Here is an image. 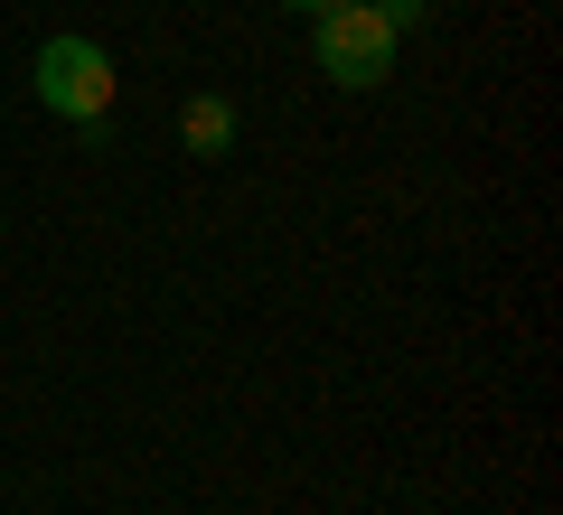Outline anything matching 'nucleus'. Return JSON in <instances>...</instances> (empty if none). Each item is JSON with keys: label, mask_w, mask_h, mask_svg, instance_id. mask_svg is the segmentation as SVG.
<instances>
[{"label": "nucleus", "mask_w": 563, "mask_h": 515, "mask_svg": "<svg viewBox=\"0 0 563 515\" xmlns=\"http://www.w3.org/2000/svg\"><path fill=\"white\" fill-rule=\"evenodd\" d=\"M29 94H38L57 122L95 132V122L122 103L113 47H103V38H85V29H57V38H38V57H29Z\"/></svg>", "instance_id": "obj_1"}, {"label": "nucleus", "mask_w": 563, "mask_h": 515, "mask_svg": "<svg viewBox=\"0 0 563 515\" xmlns=\"http://www.w3.org/2000/svg\"><path fill=\"white\" fill-rule=\"evenodd\" d=\"M395 29L366 10V0H339V10H320L310 20V57H320V76L339 85V94H376L385 76H395Z\"/></svg>", "instance_id": "obj_2"}, {"label": "nucleus", "mask_w": 563, "mask_h": 515, "mask_svg": "<svg viewBox=\"0 0 563 515\" xmlns=\"http://www.w3.org/2000/svg\"><path fill=\"white\" fill-rule=\"evenodd\" d=\"M179 150L225 159V150H235V103H225V94H188L179 103Z\"/></svg>", "instance_id": "obj_3"}, {"label": "nucleus", "mask_w": 563, "mask_h": 515, "mask_svg": "<svg viewBox=\"0 0 563 515\" xmlns=\"http://www.w3.org/2000/svg\"><path fill=\"white\" fill-rule=\"evenodd\" d=\"M366 10H376V20L395 29V38H404V29H422V20H432V0H366Z\"/></svg>", "instance_id": "obj_4"}, {"label": "nucleus", "mask_w": 563, "mask_h": 515, "mask_svg": "<svg viewBox=\"0 0 563 515\" xmlns=\"http://www.w3.org/2000/svg\"><path fill=\"white\" fill-rule=\"evenodd\" d=\"M282 10H291V20H320V10H339V0H282Z\"/></svg>", "instance_id": "obj_5"}]
</instances>
